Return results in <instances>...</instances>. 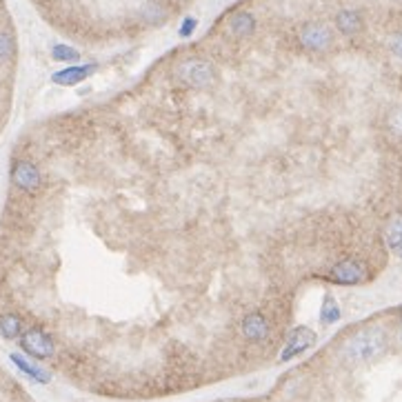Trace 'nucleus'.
Segmentation results:
<instances>
[{"instance_id": "obj_1", "label": "nucleus", "mask_w": 402, "mask_h": 402, "mask_svg": "<svg viewBox=\"0 0 402 402\" xmlns=\"http://www.w3.org/2000/svg\"><path fill=\"white\" fill-rule=\"evenodd\" d=\"M387 349V333L380 327H367L353 333L342 347V358L351 365L372 362Z\"/></svg>"}, {"instance_id": "obj_2", "label": "nucleus", "mask_w": 402, "mask_h": 402, "mask_svg": "<svg viewBox=\"0 0 402 402\" xmlns=\"http://www.w3.org/2000/svg\"><path fill=\"white\" fill-rule=\"evenodd\" d=\"M18 340H20V347H23V351L31 358H36V360H47V358L56 353V344H53L51 335L47 331H42L40 327L25 329Z\"/></svg>"}, {"instance_id": "obj_3", "label": "nucleus", "mask_w": 402, "mask_h": 402, "mask_svg": "<svg viewBox=\"0 0 402 402\" xmlns=\"http://www.w3.org/2000/svg\"><path fill=\"white\" fill-rule=\"evenodd\" d=\"M367 278V267L356 258H347L340 260L338 265H333L327 274L329 282H335V285H344V287H353L360 285V282Z\"/></svg>"}, {"instance_id": "obj_4", "label": "nucleus", "mask_w": 402, "mask_h": 402, "mask_svg": "<svg viewBox=\"0 0 402 402\" xmlns=\"http://www.w3.org/2000/svg\"><path fill=\"white\" fill-rule=\"evenodd\" d=\"M298 40H300V45L309 51H324L333 42V34H331V29L322 23H307L300 27Z\"/></svg>"}, {"instance_id": "obj_5", "label": "nucleus", "mask_w": 402, "mask_h": 402, "mask_svg": "<svg viewBox=\"0 0 402 402\" xmlns=\"http://www.w3.org/2000/svg\"><path fill=\"white\" fill-rule=\"evenodd\" d=\"M180 78L182 82H187L189 87H195V89H202V87H209L216 78V71L207 60H187L180 67Z\"/></svg>"}, {"instance_id": "obj_6", "label": "nucleus", "mask_w": 402, "mask_h": 402, "mask_svg": "<svg viewBox=\"0 0 402 402\" xmlns=\"http://www.w3.org/2000/svg\"><path fill=\"white\" fill-rule=\"evenodd\" d=\"M12 182L18 189H23L27 193H34L40 189L42 184V173L40 169L29 160H16L12 165Z\"/></svg>"}, {"instance_id": "obj_7", "label": "nucleus", "mask_w": 402, "mask_h": 402, "mask_svg": "<svg viewBox=\"0 0 402 402\" xmlns=\"http://www.w3.org/2000/svg\"><path fill=\"white\" fill-rule=\"evenodd\" d=\"M313 344H316V331L309 329V327H296L289 333L285 349H282V353H280V362L293 360L296 356H300V353H305L307 349H311Z\"/></svg>"}, {"instance_id": "obj_8", "label": "nucleus", "mask_w": 402, "mask_h": 402, "mask_svg": "<svg viewBox=\"0 0 402 402\" xmlns=\"http://www.w3.org/2000/svg\"><path fill=\"white\" fill-rule=\"evenodd\" d=\"M96 64H73V67H64L60 71H56L51 76V82L62 85V87H73V85H80L82 80L89 78L91 73H96Z\"/></svg>"}, {"instance_id": "obj_9", "label": "nucleus", "mask_w": 402, "mask_h": 402, "mask_svg": "<svg viewBox=\"0 0 402 402\" xmlns=\"http://www.w3.org/2000/svg\"><path fill=\"white\" fill-rule=\"evenodd\" d=\"M241 331L249 342H260V340L267 338L269 322L260 311H252V313H247L245 316V320L241 324Z\"/></svg>"}, {"instance_id": "obj_10", "label": "nucleus", "mask_w": 402, "mask_h": 402, "mask_svg": "<svg viewBox=\"0 0 402 402\" xmlns=\"http://www.w3.org/2000/svg\"><path fill=\"white\" fill-rule=\"evenodd\" d=\"M9 360H12V362H14V365H16V367H18L20 372H23L27 378H31V380H34V383L47 385L49 380H51V376L45 372V369H40L38 365H34L31 360H27L25 356H20V353H12V356H9Z\"/></svg>"}, {"instance_id": "obj_11", "label": "nucleus", "mask_w": 402, "mask_h": 402, "mask_svg": "<svg viewBox=\"0 0 402 402\" xmlns=\"http://www.w3.org/2000/svg\"><path fill=\"white\" fill-rule=\"evenodd\" d=\"M335 27H338L342 34L351 36L362 29V18L356 9H342V12L335 16Z\"/></svg>"}, {"instance_id": "obj_12", "label": "nucleus", "mask_w": 402, "mask_h": 402, "mask_svg": "<svg viewBox=\"0 0 402 402\" xmlns=\"http://www.w3.org/2000/svg\"><path fill=\"white\" fill-rule=\"evenodd\" d=\"M25 331V324L16 313H3L0 316V335L5 340H18Z\"/></svg>"}, {"instance_id": "obj_13", "label": "nucleus", "mask_w": 402, "mask_h": 402, "mask_svg": "<svg viewBox=\"0 0 402 402\" xmlns=\"http://www.w3.org/2000/svg\"><path fill=\"white\" fill-rule=\"evenodd\" d=\"M229 27H231V31L238 38H245V36H249L256 29V18L249 12H238V14L231 16Z\"/></svg>"}, {"instance_id": "obj_14", "label": "nucleus", "mask_w": 402, "mask_h": 402, "mask_svg": "<svg viewBox=\"0 0 402 402\" xmlns=\"http://www.w3.org/2000/svg\"><path fill=\"white\" fill-rule=\"evenodd\" d=\"M387 245L394 249L398 256H402V216H396L387 227Z\"/></svg>"}, {"instance_id": "obj_15", "label": "nucleus", "mask_w": 402, "mask_h": 402, "mask_svg": "<svg viewBox=\"0 0 402 402\" xmlns=\"http://www.w3.org/2000/svg\"><path fill=\"white\" fill-rule=\"evenodd\" d=\"M340 320V305L335 302L333 296H324L322 309H320V322L322 324H333Z\"/></svg>"}, {"instance_id": "obj_16", "label": "nucleus", "mask_w": 402, "mask_h": 402, "mask_svg": "<svg viewBox=\"0 0 402 402\" xmlns=\"http://www.w3.org/2000/svg\"><path fill=\"white\" fill-rule=\"evenodd\" d=\"M51 58L56 62H76V60H80V51L69 45H53Z\"/></svg>"}, {"instance_id": "obj_17", "label": "nucleus", "mask_w": 402, "mask_h": 402, "mask_svg": "<svg viewBox=\"0 0 402 402\" xmlns=\"http://www.w3.org/2000/svg\"><path fill=\"white\" fill-rule=\"evenodd\" d=\"M14 53V38L7 31H0V60H9Z\"/></svg>"}, {"instance_id": "obj_18", "label": "nucleus", "mask_w": 402, "mask_h": 402, "mask_svg": "<svg viewBox=\"0 0 402 402\" xmlns=\"http://www.w3.org/2000/svg\"><path fill=\"white\" fill-rule=\"evenodd\" d=\"M165 9H162L160 5H149L147 9H145V20H149V23H160L162 18H165Z\"/></svg>"}, {"instance_id": "obj_19", "label": "nucleus", "mask_w": 402, "mask_h": 402, "mask_svg": "<svg viewBox=\"0 0 402 402\" xmlns=\"http://www.w3.org/2000/svg\"><path fill=\"white\" fill-rule=\"evenodd\" d=\"M195 25H198V20H195V18H184V23L180 25V36L189 38L195 31Z\"/></svg>"}, {"instance_id": "obj_20", "label": "nucleus", "mask_w": 402, "mask_h": 402, "mask_svg": "<svg viewBox=\"0 0 402 402\" xmlns=\"http://www.w3.org/2000/svg\"><path fill=\"white\" fill-rule=\"evenodd\" d=\"M391 51H394L398 58H402V31L391 38Z\"/></svg>"}, {"instance_id": "obj_21", "label": "nucleus", "mask_w": 402, "mask_h": 402, "mask_svg": "<svg viewBox=\"0 0 402 402\" xmlns=\"http://www.w3.org/2000/svg\"><path fill=\"white\" fill-rule=\"evenodd\" d=\"M391 127H394V132L402 134V110L391 116Z\"/></svg>"}]
</instances>
